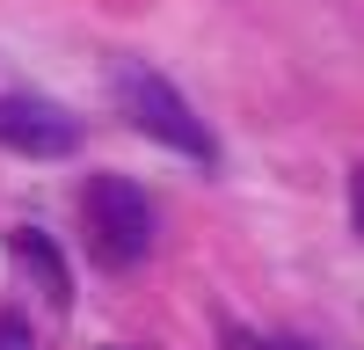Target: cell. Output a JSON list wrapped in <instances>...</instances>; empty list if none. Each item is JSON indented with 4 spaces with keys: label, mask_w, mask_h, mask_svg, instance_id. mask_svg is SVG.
Wrapping results in <instances>:
<instances>
[{
    "label": "cell",
    "mask_w": 364,
    "mask_h": 350,
    "mask_svg": "<svg viewBox=\"0 0 364 350\" xmlns=\"http://www.w3.org/2000/svg\"><path fill=\"white\" fill-rule=\"evenodd\" d=\"M15 255L29 262V270H37V285H44V299H51V307H73V277H66V262H58V248L44 241L37 226H22V233H15Z\"/></svg>",
    "instance_id": "obj_4"
},
{
    "label": "cell",
    "mask_w": 364,
    "mask_h": 350,
    "mask_svg": "<svg viewBox=\"0 0 364 350\" xmlns=\"http://www.w3.org/2000/svg\"><path fill=\"white\" fill-rule=\"evenodd\" d=\"M350 226H357V233H364V168H357V175H350Z\"/></svg>",
    "instance_id": "obj_6"
},
{
    "label": "cell",
    "mask_w": 364,
    "mask_h": 350,
    "mask_svg": "<svg viewBox=\"0 0 364 350\" xmlns=\"http://www.w3.org/2000/svg\"><path fill=\"white\" fill-rule=\"evenodd\" d=\"M80 212H87V241H95L102 262H139L146 248H154V197H146L132 175H95V183L80 190Z\"/></svg>",
    "instance_id": "obj_2"
},
{
    "label": "cell",
    "mask_w": 364,
    "mask_h": 350,
    "mask_svg": "<svg viewBox=\"0 0 364 350\" xmlns=\"http://www.w3.org/2000/svg\"><path fill=\"white\" fill-rule=\"evenodd\" d=\"M109 88H117V110L132 117V132L161 139V146H175V154H190V161H219V139L204 132V117L182 102L175 80L154 73L146 58H124V66L109 73Z\"/></svg>",
    "instance_id": "obj_1"
},
{
    "label": "cell",
    "mask_w": 364,
    "mask_h": 350,
    "mask_svg": "<svg viewBox=\"0 0 364 350\" xmlns=\"http://www.w3.org/2000/svg\"><path fill=\"white\" fill-rule=\"evenodd\" d=\"M0 146L29 154V161H58V154L80 146V124L44 95H0Z\"/></svg>",
    "instance_id": "obj_3"
},
{
    "label": "cell",
    "mask_w": 364,
    "mask_h": 350,
    "mask_svg": "<svg viewBox=\"0 0 364 350\" xmlns=\"http://www.w3.org/2000/svg\"><path fill=\"white\" fill-rule=\"evenodd\" d=\"M233 350H321L314 336H233Z\"/></svg>",
    "instance_id": "obj_5"
}]
</instances>
